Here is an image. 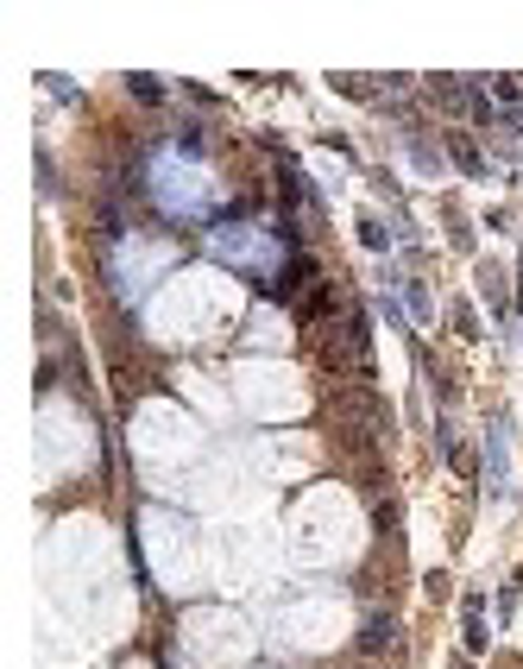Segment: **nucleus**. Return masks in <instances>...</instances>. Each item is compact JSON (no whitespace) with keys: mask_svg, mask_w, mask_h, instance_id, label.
<instances>
[{"mask_svg":"<svg viewBox=\"0 0 523 669\" xmlns=\"http://www.w3.org/2000/svg\"><path fill=\"white\" fill-rule=\"evenodd\" d=\"M215 253L221 260H240V265H278V240L259 228H221L215 234Z\"/></svg>","mask_w":523,"mask_h":669,"instance_id":"obj_1","label":"nucleus"}]
</instances>
